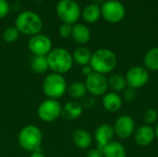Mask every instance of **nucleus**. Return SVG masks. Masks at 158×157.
I'll list each match as a JSON object with an SVG mask.
<instances>
[{"instance_id": "obj_1", "label": "nucleus", "mask_w": 158, "mask_h": 157, "mask_svg": "<svg viewBox=\"0 0 158 157\" xmlns=\"http://www.w3.org/2000/svg\"><path fill=\"white\" fill-rule=\"evenodd\" d=\"M43 25L44 23L41 17L31 10H24L20 12L15 20V27L19 33L31 37L41 33Z\"/></svg>"}, {"instance_id": "obj_2", "label": "nucleus", "mask_w": 158, "mask_h": 157, "mask_svg": "<svg viewBox=\"0 0 158 157\" xmlns=\"http://www.w3.org/2000/svg\"><path fill=\"white\" fill-rule=\"evenodd\" d=\"M46 58L48 61L49 69H51L54 73L61 75L68 73L72 68L74 64L72 54L63 47L53 48L46 56Z\"/></svg>"}, {"instance_id": "obj_3", "label": "nucleus", "mask_w": 158, "mask_h": 157, "mask_svg": "<svg viewBox=\"0 0 158 157\" xmlns=\"http://www.w3.org/2000/svg\"><path fill=\"white\" fill-rule=\"evenodd\" d=\"M118 64L116 54L107 48H100L92 54L90 66L94 72L106 75L111 73Z\"/></svg>"}, {"instance_id": "obj_4", "label": "nucleus", "mask_w": 158, "mask_h": 157, "mask_svg": "<svg viewBox=\"0 0 158 157\" xmlns=\"http://www.w3.org/2000/svg\"><path fill=\"white\" fill-rule=\"evenodd\" d=\"M43 132L35 125L23 127L18 134V143L21 149L31 153L41 149L43 143Z\"/></svg>"}, {"instance_id": "obj_5", "label": "nucleus", "mask_w": 158, "mask_h": 157, "mask_svg": "<svg viewBox=\"0 0 158 157\" xmlns=\"http://www.w3.org/2000/svg\"><path fill=\"white\" fill-rule=\"evenodd\" d=\"M42 89L47 98L58 100L66 94L68 83L64 75L52 72L44 78Z\"/></svg>"}, {"instance_id": "obj_6", "label": "nucleus", "mask_w": 158, "mask_h": 157, "mask_svg": "<svg viewBox=\"0 0 158 157\" xmlns=\"http://www.w3.org/2000/svg\"><path fill=\"white\" fill-rule=\"evenodd\" d=\"M57 17L63 21L74 25L81 16V10L79 4L75 0H59L56 6Z\"/></svg>"}, {"instance_id": "obj_7", "label": "nucleus", "mask_w": 158, "mask_h": 157, "mask_svg": "<svg viewBox=\"0 0 158 157\" xmlns=\"http://www.w3.org/2000/svg\"><path fill=\"white\" fill-rule=\"evenodd\" d=\"M100 7L101 17L109 23H118L126 15V8L118 0L105 1Z\"/></svg>"}, {"instance_id": "obj_8", "label": "nucleus", "mask_w": 158, "mask_h": 157, "mask_svg": "<svg viewBox=\"0 0 158 157\" xmlns=\"http://www.w3.org/2000/svg\"><path fill=\"white\" fill-rule=\"evenodd\" d=\"M62 114V105L58 100L45 99L43 101L37 109V115L43 122L51 123L57 120Z\"/></svg>"}, {"instance_id": "obj_9", "label": "nucleus", "mask_w": 158, "mask_h": 157, "mask_svg": "<svg viewBox=\"0 0 158 157\" xmlns=\"http://www.w3.org/2000/svg\"><path fill=\"white\" fill-rule=\"evenodd\" d=\"M84 83L87 89V93H89V94L94 97L103 96L107 93L108 81L106 75L94 72L92 75L86 78Z\"/></svg>"}, {"instance_id": "obj_10", "label": "nucleus", "mask_w": 158, "mask_h": 157, "mask_svg": "<svg viewBox=\"0 0 158 157\" xmlns=\"http://www.w3.org/2000/svg\"><path fill=\"white\" fill-rule=\"evenodd\" d=\"M149 72L143 66H134L131 67L126 73L125 79L127 81L128 87L133 89H140L147 84L149 81Z\"/></svg>"}, {"instance_id": "obj_11", "label": "nucleus", "mask_w": 158, "mask_h": 157, "mask_svg": "<svg viewBox=\"0 0 158 157\" xmlns=\"http://www.w3.org/2000/svg\"><path fill=\"white\" fill-rule=\"evenodd\" d=\"M28 48L33 56H46L53 49V43L48 36L39 33L30 37Z\"/></svg>"}, {"instance_id": "obj_12", "label": "nucleus", "mask_w": 158, "mask_h": 157, "mask_svg": "<svg viewBox=\"0 0 158 157\" xmlns=\"http://www.w3.org/2000/svg\"><path fill=\"white\" fill-rule=\"evenodd\" d=\"M115 135L119 139L125 140L132 136L135 132V122L134 119L129 115L119 116L113 126Z\"/></svg>"}, {"instance_id": "obj_13", "label": "nucleus", "mask_w": 158, "mask_h": 157, "mask_svg": "<svg viewBox=\"0 0 158 157\" xmlns=\"http://www.w3.org/2000/svg\"><path fill=\"white\" fill-rule=\"evenodd\" d=\"M115 131L112 125L105 123L98 126L94 131V139L97 143V148L103 151L104 148L113 141Z\"/></svg>"}, {"instance_id": "obj_14", "label": "nucleus", "mask_w": 158, "mask_h": 157, "mask_svg": "<svg viewBox=\"0 0 158 157\" xmlns=\"http://www.w3.org/2000/svg\"><path fill=\"white\" fill-rule=\"evenodd\" d=\"M135 143L140 146H148L154 143L156 140L155 128L150 125L140 126L133 134Z\"/></svg>"}, {"instance_id": "obj_15", "label": "nucleus", "mask_w": 158, "mask_h": 157, "mask_svg": "<svg viewBox=\"0 0 158 157\" xmlns=\"http://www.w3.org/2000/svg\"><path fill=\"white\" fill-rule=\"evenodd\" d=\"M102 105L104 108L109 113H115L122 107V97L119 93L109 92L103 95Z\"/></svg>"}, {"instance_id": "obj_16", "label": "nucleus", "mask_w": 158, "mask_h": 157, "mask_svg": "<svg viewBox=\"0 0 158 157\" xmlns=\"http://www.w3.org/2000/svg\"><path fill=\"white\" fill-rule=\"evenodd\" d=\"M91 31L90 29L82 23H76L72 25L71 37L79 44H86L91 40Z\"/></svg>"}, {"instance_id": "obj_17", "label": "nucleus", "mask_w": 158, "mask_h": 157, "mask_svg": "<svg viewBox=\"0 0 158 157\" xmlns=\"http://www.w3.org/2000/svg\"><path fill=\"white\" fill-rule=\"evenodd\" d=\"M83 112L81 104L75 101H69L62 106L61 117L67 120H75L79 118Z\"/></svg>"}, {"instance_id": "obj_18", "label": "nucleus", "mask_w": 158, "mask_h": 157, "mask_svg": "<svg viewBox=\"0 0 158 157\" xmlns=\"http://www.w3.org/2000/svg\"><path fill=\"white\" fill-rule=\"evenodd\" d=\"M72 142L73 143L80 149H88L93 143V137L89 131L86 130H77L72 134Z\"/></svg>"}, {"instance_id": "obj_19", "label": "nucleus", "mask_w": 158, "mask_h": 157, "mask_svg": "<svg viewBox=\"0 0 158 157\" xmlns=\"http://www.w3.org/2000/svg\"><path fill=\"white\" fill-rule=\"evenodd\" d=\"M81 17L85 22L89 24L95 23L101 18V7L95 4H90L86 6L81 11Z\"/></svg>"}, {"instance_id": "obj_20", "label": "nucleus", "mask_w": 158, "mask_h": 157, "mask_svg": "<svg viewBox=\"0 0 158 157\" xmlns=\"http://www.w3.org/2000/svg\"><path fill=\"white\" fill-rule=\"evenodd\" d=\"M104 157H127L125 146L119 142L112 141L103 150Z\"/></svg>"}, {"instance_id": "obj_21", "label": "nucleus", "mask_w": 158, "mask_h": 157, "mask_svg": "<svg viewBox=\"0 0 158 157\" xmlns=\"http://www.w3.org/2000/svg\"><path fill=\"white\" fill-rule=\"evenodd\" d=\"M92 52L85 46H80L76 48L72 53V58L74 63L83 67L89 65L92 58Z\"/></svg>"}, {"instance_id": "obj_22", "label": "nucleus", "mask_w": 158, "mask_h": 157, "mask_svg": "<svg viewBox=\"0 0 158 157\" xmlns=\"http://www.w3.org/2000/svg\"><path fill=\"white\" fill-rule=\"evenodd\" d=\"M108 89L111 90V92L119 93L123 92L127 87V81L125 77H123L120 74H113L108 79Z\"/></svg>"}, {"instance_id": "obj_23", "label": "nucleus", "mask_w": 158, "mask_h": 157, "mask_svg": "<svg viewBox=\"0 0 158 157\" xmlns=\"http://www.w3.org/2000/svg\"><path fill=\"white\" fill-rule=\"evenodd\" d=\"M143 64L147 70L158 71V47H153L146 52Z\"/></svg>"}, {"instance_id": "obj_24", "label": "nucleus", "mask_w": 158, "mask_h": 157, "mask_svg": "<svg viewBox=\"0 0 158 157\" xmlns=\"http://www.w3.org/2000/svg\"><path fill=\"white\" fill-rule=\"evenodd\" d=\"M67 93L70 97L73 99H81L87 94V89L84 82H81L80 81H73L69 85H68Z\"/></svg>"}, {"instance_id": "obj_25", "label": "nucleus", "mask_w": 158, "mask_h": 157, "mask_svg": "<svg viewBox=\"0 0 158 157\" xmlns=\"http://www.w3.org/2000/svg\"><path fill=\"white\" fill-rule=\"evenodd\" d=\"M31 68L34 73L44 74L49 69L48 61L44 56H33L31 61Z\"/></svg>"}, {"instance_id": "obj_26", "label": "nucleus", "mask_w": 158, "mask_h": 157, "mask_svg": "<svg viewBox=\"0 0 158 157\" xmlns=\"http://www.w3.org/2000/svg\"><path fill=\"white\" fill-rule=\"evenodd\" d=\"M19 34H20L19 31H18V29L15 26L8 27L3 32V40L6 43H13L19 39Z\"/></svg>"}, {"instance_id": "obj_27", "label": "nucleus", "mask_w": 158, "mask_h": 157, "mask_svg": "<svg viewBox=\"0 0 158 157\" xmlns=\"http://www.w3.org/2000/svg\"><path fill=\"white\" fill-rule=\"evenodd\" d=\"M143 120L145 122V125L152 126L154 123L158 121V113L156 109H148L144 112L143 115Z\"/></svg>"}, {"instance_id": "obj_28", "label": "nucleus", "mask_w": 158, "mask_h": 157, "mask_svg": "<svg viewBox=\"0 0 158 157\" xmlns=\"http://www.w3.org/2000/svg\"><path fill=\"white\" fill-rule=\"evenodd\" d=\"M58 33L64 39L70 37L72 33V25L68 23H62L58 29Z\"/></svg>"}, {"instance_id": "obj_29", "label": "nucleus", "mask_w": 158, "mask_h": 157, "mask_svg": "<svg viewBox=\"0 0 158 157\" xmlns=\"http://www.w3.org/2000/svg\"><path fill=\"white\" fill-rule=\"evenodd\" d=\"M137 96V90L131 88V87H127L124 91H123V98L127 101V102H132L136 99Z\"/></svg>"}, {"instance_id": "obj_30", "label": "nucleus", "mask_w": 158, "mask_h": 157, "mask_svg": "<svg viewBox=\"0 0 158 157\" xmlns=\"http://www.w3.org/2000/svg\"><path fill=\"white\" fill-rule=\"evenodd\" d=\"M80 104L83 109L84 108H91L95 105V99L92 95H85L83 98L81 99Z\"/></svg>"}, {"instance_id": "obj_31", "label": "nucleus", "mask_w": 158, "mask_h": 157, "mask_svg": "<svg viewBox=\"0 0 158 157\" xmlns=\"http://www.w3.org/2000/svg\"><path fill=\"white\" fill-rule=\"evenodd\" d=\"M10 11V6L6 0H0V19L6 18Z\"/></svg>"}, {"instance_id": "obj_32", "label": "nucleus", "mask_w": 158, "mask_h": 157, "mask_svg": "<svg viewBox=\"0 0 158 157\" xmlns=\"http://www.w3.org/2000/svg\"><path fill=\"white\" fill-rule=\"evenodd\" d=\"M86 157H104V154L103 151H101L100 149L96 148H93L91 150L88 151Z\"/></svg>"}, {"instance_id": "obj_33", "label": "nucleus", "mask_w": 158, "mask_h": 157, "mask_svg": "<svg viewBox=\"0 0 158 157\" xmlns=\"http://www.w3.org/2000/svg\"><path fill=\"white\" fill-rule=\"evenodd\" d=\"M94 72V71L93 68L90 66V64H89V65H86V66L81 67V73H82L86 78H87L88 76L92 75Z\"/></svg>"}, {"instance_id": "obj_34", "label": "nucleus", "mask_w": 158, "mask_h": 157, "mask_svg": "<svg viewBox=\"0 0 158 157\" xmlns=\"http://www.w3.org/2000/svg\"><path fill=\"white\" fill-rule=\"evenodd\" d=\"M30 157H46V156H45V155L43 153L42 149H38V150H36V151H34V152H31Z\"/></svg>"}, {"instance_id": "obj_35", "label": "nucleus", "mask_w": 158, "mask_h": 157, "mask_svg": "<svg viewBox=\"0 0 158 157\" xmlns=\"http://www.w3.org/2000/svg\"><path fill=\"white\" fill-rule=\"evenodd\" d=\"M94 4L98 5V6H99V5H101V6H102V5L104 4V2H105V0H94Z\"/></svg>"}, {"instance_id": "obj_36", "label": "nucleus", "mask_w": 158, "mask_h": 157, "mask_svg": "<svg viewBox=\"0 0 158 157\" xmlns=\"http://www.w3.org/2000/svg\"><path fill=\"white\" fill-rule=\"evenodd\" d=\"M155 132H156V139L158 141V121L156 123V126L155 128Z\"/></svg>"}, {"instance_id": "obj_37", "label": "nucleus", "mask_w": 158, "mask_h": 157, "mask_svg": "<svg viewBox=\"0 0 158 157\" xmlns=\"http://www.w3.org/2000/svg\"><path fill=\"white\" fill-rule=\"evenodd\" d=\"M34 1H36V2H42V1H44V0H34Z\"/></svg>"}, {"instance_id": "obj_38", "label": "nucleus", "mask_w": 158, "mask_h": 157, "mask_svg": "<svg viewBox=\"0 0 158 157\" xmlns=\"http://www.w3.org/2000/svg\"><path fill=\"white\" fill-rule=\"evenodd\" d=\"M75 1H76V0H75Z\"/></svg>"}]
</instances>
